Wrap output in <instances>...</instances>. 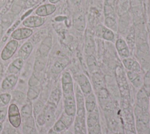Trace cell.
I'll use <instances>...</instances> for the list:
<instances>
[{"label":"cell","mask_w":150,"mask_h":134,"mask_svg":"<svg viewBox=\"0 0 150 134\" xmlns=\"http://www.w3.org/2000/svg\"><path fill=\"white\" fill-rule=\"evenodd\" d=\"M105 25L107 28L111 29L112 31H117V24L115 19L111 18H105Z\"/></svg>","instance_id":"d6a6232c"},{"label":"cell","mask_w":150,"mask_h":134,"mask_svg":"<svg viewBox=\"0 0 150 134\" xmlns=\"http://www.w3.org/2000/svg\"><path fill=\"white\" fill-rule=\"evenodd\" d=\"M47 134H60L59 132H56L55 130H54L52 128V129H50V130H49V131L48 132V133Z\"/></svg>","instance_id":"bcb514c9"},{"label":"cell","mask_w":150,"mask_h":134,"mask_svg":"<svg viewBox=\"0 0 150 134\" xmlns=\"http://www.w3.org/2000/svg\"><path fill=\"white\" fill-rule=\"evenodd\" d=\"M46 58L40 55L36 57L34 64V71L36 72H40L44 69L46 64Z\"/></svg>","instance_id":"484cf974"},{"label":"cell","mask_w":150,"mask_h":134,"mask_svg":"<svg viewBox=\"0 0 150 134\" xmlns=\"http://www.w3.org/2000/svg\"><path fill=\"white\" fill-rule=\"evenodd\" d=\"M104 13L105 18H111L115 19V12L112 6L105 3V5L104 8Z\"/></svg>","instance_id":"e575fe53"},{"label":"cell","mask_w":150,"mask_h":134,"mask_svg":"<svg viewBox=\"0 0 150 134\" xmlns=\"http://www.w3.org/2000/svg\"><path fill=\"white\" fill-rule=\"evenodd\" d=\"M33 34L32 29L24 27L19 28L15 29L11 35V38L13 39L16 41H20L27 39L29 38Z\"/></svg>","instance_id":"9c48e42d"},{"label":"cell","mask_w":150,"mask_h":134,"mask_svg":"<svg viewBox=\"0 0 150 134\" xmlns=\"http://www.w3.org/2000/svg\"><path fill=\"white\" fill-rule=\"evenodd\" d=\"M33 115L34 118H36V116L43 110L44 105L43 103L39 100L36 101L33 104Z\"/></svg>","instance_id":"4dcf8cb0"},{"label":"cell","mask_w":150,"mask_h":134,"mask_svg":"<svg viewBox=\"0 0 150 134\" xmlns=\"http://www.w3.org/2000/svg\"><path fill=\"white\" fill-rule=\"evenodd\" d=\"M149 101H150V96H149Z\"/></svg>","instance_id":"9f6ffc18"},{"label":"cell","mask_w":150,"mask_h":134,"mask_svg":"<svg viewBox=\"0 0 150 134\" xmlns=\"http://www.w3.org/2000/svg\"><path fill=\"white\" fill-rule=\"evenodd\" d=\"M131 83L135 88L139 89L143 86V78L139 74L135 79L131 81Z\"/></svg>","instance_id":"8d00e7d4"},{"label":"cell","mask_w":150,"mask_h":134,"mask_svg":"<svg viewBox=\"0 0 150 134\" xmlns=\"http://www.w3.org/2000/svg\"><path fill=\"white\" fill-rule=\"evenodd\" d=\"M39 85H40L39 79L38 78V77L35 74H32L29 80V82H28L29 86H37Z\"/></svg>","instance_id":"ab89813d"},{"label":"cell","mask_w":150,"mask_h":134,"mask_svg":"<svg viewBox=\"0 0 150 134\" xmlns=\"http://www.w3.org/2000/svg\"><path fill=\"white\" fill-rule=\"evenodd\" d=\"M141 71H142V68L139 63L135 60L130 71H132V72L139 73L141 72Z\"/></svg>","instance_id":"b9f144b4"},{"label":"cell","mask_w":150,"mask_h":134,"mask_svg":"<svg viewBox=\"0 0 150 134\" xmlns=\"http://www.w3.org/2000/svg\"><path fill=\"white\" fill-rule=\"evenodd\" d=\"M99 112L97 107L91 112L88 113L87 117V126L91 128L99 123Z\"/></svg>","instance_id":"ffe728a7"},{"label":"cell","mask_w":150,"mask_h":134,"mask_svg":"<svg viewBox=\"0 0 150 134\" xmlns=\"http://www.w3.org/2000/svg\"><path fill=\"white\" fill-rule=\"evenodd\" d=\"M73 24L75 29L79 31H83L86 27L85 15L81 11H77L73 17Z\"/></svg>","instance_id":"30bf717a"},{"label":"cell","mask_w":150,"mask_h":134,"mask_svg":"<svg viewBox=\"0 0 150 134\" xmlns=\"http://www.w3.org/2000/svg\"><path fill=\"white\" fill-rule=\"evenodd\" d=\"M101 132V126L99 123L93 127L88 128V134H99Z\"/></svg>","instance_id":"f35d334b"},{"label":"cell","mask_w":150,"mask_h":134,"mask_svg":"<svg viewBox=\"0 0 150 134\" xmlns=\"http://www.w3.org/2000/svg\"><path fill=\"white\" fill-rule=\"evenodd\" d=\"M63 134H73V133L70 130H65Z\"/></svg>","instance_id":"816d5d0a"},{"label":"cell","mask_w":150,"mask_h":134,"mask_svg":"<svg viewBox=\"0 0 150 134\" xmlns=\"http://www.w3.org/2000/svg\"><path fill=\"white\" fill-rule=\"evenodd\" d=\"M2 128H3V124H2V122H0V133L1 132L2 130Z\"/></svg>","instance_id":"f5cc1de1"},{"label":"cell","mask_w":150,"mask_h":134,"mask_svg":"<svg viewBox=\"0 0 150 134\" xmlns=\"http://www.w3.org/2000/svg\"><path fill=\"white\" fill-rule=\"evenodd\" d=\"M136 105L143 110H148L149 107V96L142 87L136 96Z\"/></svg>","instance_id":"8992f818"},{"label":"cell","mask_w":150,"mask_h":134,"mask_svg":"<svg viewBox=\"0 0 150 134\" xmlns=\"http://www.w3.org/2000/svg\"><path fill=\"white\" fill-rule=\"evenodd\" d=\"M5 4V0H0V8H1Z\"/></svg>","instance_id":"681fc988"},{"label":"cell","mask_w":150,"mask_h":134,"mask_svg":"<svg viewBox=\"0 0 150 134\" xmlns=\"http://www.w3.org/2000/svg\"><path fill=\"white\" fill-rule=\"evenodd\" d=\"M143 89L147 95L150 96V68L147 70L143 78Z\"/></svg>","instance_id":"83f0119b"},{"label":"cell","mask_w":150,"mask_h":134,"mask_svg":"<svg viewBox=\"0 0 150 134\" xmlns=\"http://www.w3.org/2000/svg\"><path fill=\"white\" fill-rule=\"evenodd\" d=\"M20 113L21 120L22 119L23 121L33 116V106L30 101L26 103L22 107Z\"/></svg>","instance_id":"44dd1931"},{"label":"cell","mask_w":150,"mask_h":134,"mask_svg":"<svg viewBox=\"0 0 150 134\" xmlns=\"http://www.w3.org/2000/svg\"><path fill=\"white\" fill-rule=\"evenodd\" d=\"M64 112L67 115L74 117L77 112V105L74 93L63 95Z\"/></svg>","instance_id":"7a4b0ae2"},{"label":"cell","mask_w":150,"mask_h":134,"mask_svg":"<svg viewBox=\"0 0 150 134\" xmlns=\"http://www.w3.org/2000/svg\"><path fill=\"white\" fill-rule=\"evenodd\" d=\"M135 60L131 58H126L122 59V64L124 67L128 71H131V69L133 65Z\"/></svg>","instance_id":"74e56055"},{"label":"cell","mask_w":150,"mask_h":134,"mask_svg":"<svg viewBox=\"0 0 150 134\" xmlns=\"http://www.w3.org/2000/svg\"><path fill=\"white\" fill-rule=\"evenodd\" d=\"M74 117L67 115L66 113H65L63 112L62 113V115L60 116L59 119H60L64 123V125L67 127V128H69L72 125L74 121Z\"/></svg>","instance_id":"836d02e7"},{"label":"cell","mask_w":150,"mask_h":134,"mask_svg":"<svg viewBox=\"0 0 150 134\" xmlns=\"http://www.w3.org/2000/svg\"><path fill=\"white\" fill-rule=\"evenodd\" d=\"M149 110H150V105H149Z\"/></svg>","instance_id":"11a10c76"},{"label":"cell","mask_w":150,"mask_h":134,"mask_svg":"<svg viewBox=\"0 0 150 134\" xmlns=\"http://www.w3.org/2000/svg\"><path fill=\"white\" fill-rule=\"evenodd\" d=\"M86 51H87V53H90V55H93L92 51H93L94 48V42L93 36L89 33H87L86 34Z\"/></svg>","instance_id":"f1b7e54d"},{"label":"cell","mask_w":150,"mask_h":134,"mask_svg":"<svg viewBox=\"0 0 150 134\" xmlns=\"http://www.w3.org/2000/svg\"><path fill=\"white\" fill-rule=\"evenodd\" d=\"M52 45V38L51 36H47L45 38L42 42L39 48V55L43 57L46 58L50 52Z\"/></svg>","instance_id":"2e32d148"},{"label":"cell","mask_w":150,"mask_h":134,"mask_svg":"<svg viewBox=\"0 0 150 134\" xmlns=\"http://www.w3.org/2000/svg\"><path fill=\"white\" fill-rule=\"evenodd\" d=\"M61 82L63 95L74 93V84L73 78L69 72L65 71L63 73Z\"/></svg>","instance_id":"5b68a950"},{"label":"cell","mask_w":150,"mask_h":134,"mask_svg":"<svg viewBox=\"0 0 150 134\" xmlns=\"http://www.w3.org/2000/svg\"><path fill=\"white\" fill-rule=\"evenodd\" d=\"M60 0H49V1L50 2V4H55L57 2H59Z\"/></svg>","instance_id":"7dc6e473"},{"label":"cell","mask_w":150,"mask_h":134,"mask_svg":"<svg viewBox=\"0 0 150 134\" xmlns=\"http://www.w3.org/2000/svg\"><path fill=\"white\" fill-rule=\"evenodd\" d=\"M53 106L49 105V106H46L43 109L46 124L49 126L52 125L55 120V116L54 113V110L53 109Z\"/></svg>","instance_id":"d6986e66"},{"label":"cell","mask_w":150,"mask_h":134,"mask_svg":"<svg viewBox=\"0 0 150 134\" xmlns=\"http://www.w3.org/2000/svg\"><path fill=\"white\" fill-rule=\"evenodd\" d=\"M2 34H3V28L1 25H0V40L2 36Z\"/></svg>","instance_id":"c3c4849f"},{"label":"cell","mask_w":150,"mask_h":134,"mask_svg":"<svg viewBox=\"0 0 150 134\" xmlns=\"http://www.w3.org/2000/svg\"><path fill=\"white\" fill-rule=\"evenodd\" d=\"M136 119V129L138 134H150V115L148 110L139 108H134Z\"/></svg>","instance_id":"6da1fadb"},{"label":"cell","mask_w":150,"mask_h":134,"mask_svg":"<svg viewBox=\"0 0 150 134\" xmlns=\"http://www.w3.org/2000/svg\"><path fill=\"white\" fill-rule=\"evenodd\" d=\"M114 2H115V0H106L105 4L112 6V5L114 4Z\"/></svg>","instance_id":"f6af8a7d"},{"label":"cell","mask_w":150,"mask_h":134,"mask_svg":"<svg viewBox=\"0 0 150 134\" xmlns=\"http://www.w3.org/2000/svg\"><path fill=\"white\" fill-rule=\"evenodd\" d=\"M96 35L97 37L109 41H112L114 38V32L111 29L100 24L97 25L96 28Z\"/></svg>","instance_id":"8fae6325"},{"label":"cell","mask_w":150,"mask_h":134,"mask_svg":"<svg viewBox=\"0 0 150 134\" xmlns=\"http://www.w3.org/2000/svg\"><path fill=\"white\" fill-rule=\"evenodd\" d=\"M29 134H38L37 131H36V128L33 129L31 131V132H30Z\"/></svg>","instance_id":"f907efd6"},{"label":"cell","mask_w":150,"mask_h":134,"mask_svg":"<svg viewBox=\"0 0 150 134\" xmlns=\"http://www.w3.org/2000/svg\"><path fill=\"white\" fill-rule=\"evenodd\" d=\"M54 130H55L57 132H64L65 130H66L68 128L67 127L64 125V123L60 120V119H58L53 125V128H52Z\"/></svg>","instance_id":"d590c367"},{"label":"cell","mask_w":150,"mask_h":134,"mask_svg":"<svg viewBox=\"0 0 150 134\" xmlns=\"http://www.w3.org/2000/svg\"><path fill=\"white\" fill-rule=\"evenodd\" d=\"M67 64V61L65 59H60L56 61L53 65L51 71L53 73H60Z\"/></svg>","instance_id":"cb8c5ba5"},{"label":"cell","mask_w":150,"mask_h":134,"mask_svg":"<svg viewBox=\"0 0 150 134\" xmlns=\"http://www.w3.org/2000/svg\"><path fill=\"white\" fill-rule=\"evenodd\" d=\"M23 60L20 58H18L13 61L8 67V72L10 74L18 73L23 66Z\"/></svg>","instance_id":"ac0fdd59"},{"label":"cell","mask_w":150,"mask_h":134,"mask_svg":"<svg viewBox=\"0 0 150 134\" xmlns=\"http://www.w3.org/2000/svg\"><path fill=\"white\" fill-rule=\"evenodd\" d=\"M12 99L9 93H2L0 94V108L5 107L11 102Z\"/></svg>","instance_id":"1f68e13d"},{"label":"cell","mask_w":150,"mask_h":134,"mask_svg":"<svg viewBox=\"0 0 150 134\" xmlns=\"http://www.w3.org/2000/svg\"><path fill=\"white\" fill-rule=\"evenodd\" d=\"M8 113V108L6 106L0 108V122H2L5 119Z\"/></svg>","instance_id":"7bdbcfd3"},{"label":"cell","mask_w":150,"mask_h":134,"mask_svg":"<svg viewBox=\"0 0 150 134\" xmlns=\"http://www.w3.org/2000/svg\"><path fill=\"white\" fill-rule=\"evenodd\" d=\"M36 119L37 123L38 124L39 126H43L44 125L46 124L43 110L36 116Z\"/></svg>","instance_id":"60d3db41"},{"label":"cell","mask_w":150,"mask_h":134,"mask_svg":"<svg viewBox=\"0 0 150 134\" xmlns=\"http://www.w3.org/2000/svg\"><path fill=\"white\" fill-rule=\"evenodd\" d=\"M56 10V6L54 4H43L35 10V14L36 15L41 17H45L52 15Z\"/></svg>","instance_id":"7c38bea8"},{"label":"cell","mask_w":150,"mask_h":134,"mask_svg":"<svg viewBox=\"0 0 150 134\" xmlns=\"http://www.w3.org/2000/svg\"><path fill=\"white\" fill-rule=\"evenodd\" d=\"M92 78H93V83L96 86V88H97L98 89H102L103 87L104 86V79L101 76V75L97 72L93 73Z\"/></svg>","instance_id":"4316f807"},{"label":"cell","mask_w":150,"mask_h":134,"mask_svg":"<svg viewBox=\"0 0 150 134\" xmlns=\"http://www.w3.org/2000/svg\"><path fill=\"white\" fill-rule=\"evenodd\" d=\"M115 134H124L122 133H115Z\"/></svg>","instance_id":"db71d44e"},{"label":"cell","mask_w":150,"mask_h":134,"mask_svg":"<svg viewBox=\"0 0 150 134\" xmlns=\"http://www.w3.org/2000/svg\"><path fill=\"white\" fill-rule=\"evenodd\" d=\"M76 80L80 89L85 96L92 92L91 85L85 75L80 74L77 75Z\"/></svg>","instance_id":"52a82bcc"},{"label":"cell","mask_w":150,"mask_h":134,"mask_svg":"<svg viewBox=\"0 0 150 134\" xmlns=\"http://www.w3.org/2000/svg\"><path fill=\"white\" fill-rule=\"evenodd\" d=\"M61 96H62V93H61L60 90L58 88L54 89L52 91L49 96V99L48 101L49 105H51L55 107L57 106L61 98Z\"/></svg>","instance_id":"603a6c76"},{"label":"cell","mask_w":150,"mask_h":134,"mask_svg":"<svg viewBox=\"0 0 150 134\" xmlns=\"http://www.w3.org/2000/svg\"><path fill=\"white\" fill-rule=\"evenodd\" d=\"M45 22V19L43 17L33 15L25 18L22 22V25L25 27L32 29L33 28H38L42 26Z\"/></svg>","instance_id":"ba28073f"},{"label":"cell","mask_w":150,"mask_h":134,"mask_svg":"<svg viewBox=\"0 0 150 134\" xmlns=\"http://www.w3.org/2000/svg\"><path fill=\"white\" fill-rule=\"evenodd\" d=\"M41 88L40 85L33 86H29L26 93V98L29 101L35 100L39 96Z\"/></svg>","instance_id":"7402d4cb"},{"label":"cell","mask_w":150,"mask_h":134,"mask_svg":"<svg viewBox=\"0 0 150 134\" xmlns=\"http://www.w3.org/2000/svg\"><path fill=\"white\" fill-rule=\"evenodd\" d=\"M33 51V45L29 41L25 42L19 48L18 52L19 58L22 59L26 60L30 56Z\"/></svg>","instance_id":"9a60e30c"},{"label":"cell","mask_w":150,"mask_h":134,"mask_svg":"<svg viewBox=\"0 0 150 134\" xmlns=\"http://www.w3.org/2000/svg\"><path fill=\"white\" fill-rule=\"evenodd\" d=\"M18 47V42L15 39H12L8 42L2 49L1 53V58L3 61H7L11 58L16 52Z\"/></svg>","instance_id":"277c9868"},{"label":"cell","mask_w":150,"mask_h":134,"mask_svg":"<svg viewBox=\"0 0 150 134\" xmlns=\"http://www.w3.org/2000/svg\"><path fill=\"white\" fill-rule=\"evenodd\" d=\"M70 1L74 5H79L81 3V0H70Z\"/></svg>","instance_id":"ee69618b"},{"label":"cell","mask_w":150,"mask_h":134,"mask_svg":"<svg viewBox=\"0 0 150 134\" xmlns=\"http://www.w3.org/2000/svg\"><path fill=\"white\" fill-rule=\"evenodd\" d=\"M18 80V78L16 75L9 74L3 79L1 87L4 91L11 90L16 86Z\"/></svg>","instance_id":"4fadbf2b"},{"label":"cell","mask_w":150,"mask_h":134,"mask_svg":"<svg viewBox=\"0 0 150 134\" xmlns=\"http://www.w3.org/2000/svg\"><path fill=\"white\" fill-rule=\"evenodd\" d=\"M8 116L11 125L18 128L21 124V113L18 106L15 103H11L8 108Z\"/></svg>","instance_id":"3957f363"},{"label":"cell","mask_w":150,"mask_h":134,"mask_svg":"<svg viewBox=\"0 0 150 134\" xmlns=\"http://www.w3.org/2000/svg\"><path fill=\"white\" fill-rule=\"evenodd\" d=\"M115 48L119 55L124 58L129 57L130 52L126 42L122 39H118L115 42Z\"/></svg>","instance_id":"5bb4252c"},{"label":"cell","mask_w":150,"mask_h":134,"mask_svg":"<svg viewBox=\"0 0 150 134\" xmlns=\"http://www.w3.org/2000/svg\"><path fill=\"white\" fill-rule=\"evenodd\" d=\"M84 107L88 113L93 112L96 108V98L94 93L91 92L86 96L84 101Z\"/></svg>","instance_id":"e0dca14e"},{"label":"cell","mask_w":150,"mask_h":134,"mask_svg":"<svg viewBox=\"0 0 150 134\" xmlns=\"http://www.w3.org/2000/svg\"><path fill=\"white\" fill-rule=\"evenodd\" d=\"M11 95L12 99L18 103H21L22 102H23L26 96L23 92L17 90L12 91Z\"/></svg>","instance_id":"f546056e"},{"label":"cell","mask_w":150,"mask_h":134,"mask_svg":"<svg viewBox=\"0 0 150 134\" xmlns=\"http://www.w3.org/2000/svg\"><path fill=\"white\" fill-rule=\"evenodd\" d=\"M87 65L89 71L94 73L98 70V64L96 58L93 55H88L87 58Z\"/></svg>","instance_id":"d4e9b609"}]
</instances>
